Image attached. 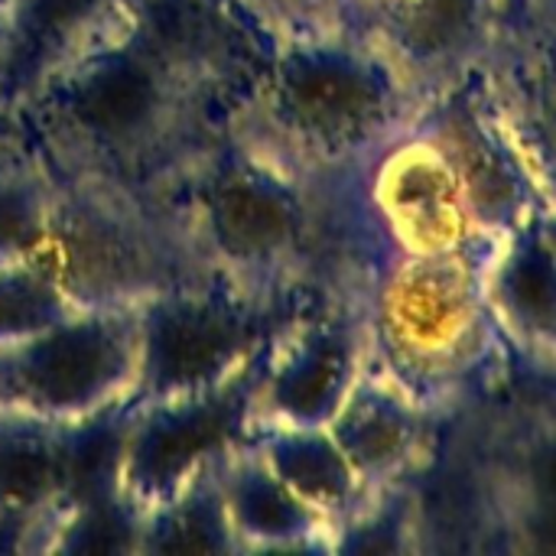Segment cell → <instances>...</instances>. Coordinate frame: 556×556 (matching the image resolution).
Here are the masks:
<instances>
[{
	"label": "cell",
	"instance_id": "cell-1",
	"mask_svg": "<svg viewBox=\"0 0 556 556\" xmlns=\"http://www.w3.org/2000/svg\"><path fill=\"white\" fill-rule=\"evenodd\" d=\"M212 88L124 13L23 111L33 143L59 173L156 195L212 130Z\"/></svg>",
	"mask_w": 556,
	"mask_h": 556
},
{
	"label": "cell",
	"instance_id": "cell-2",
	"mask_svg": "<svg viewBox=\"0 0 556 556\" xmlns=\"http://www.w3.org/2000/svg\"><path fill=\"white\" fill-rule=\"evenodd\" d=\"M267 49L257 78L225 121L326 192L352 189L427 101L352 26L270 39Z\"/></svg>",
	"mask_w": 556,
	"mask_h": 556
},
{
	"label": "cell",
	"instance_id": "cell-3",
	"mask_svg": "<svg viewBox=\"0 0 556 556\" xmlns=\"http://www.w3.org/2000/svg\"><path fill=\"white\" fill-rule=\"evenodd\" d=\"M195 270L283 303L316 277L326 238V189L241 137L212 127L156 192Z\"/></svg>",
	"mask_w": 556,
	"mask_h": 556
},
{
	"label": "cell",
	"instance_id": "cell-4",
	"mask_svg": "<svg viewBox=\"0 0 556 556\" xmlns=\"http://www.w3.org/2000/svg\"><path fill=\"white\" fill-rule=\"evenodd\" d=\"M498 235L440 254L388 251L362 287L371 365L430 410H446L505 345L489 306Z\"/></svg>",
	"mask_w": 556,
	"mask_h": 556
},
{
	"label": "cell",
	"instance_id": "cell-5",
	"mask_svg": "<svg viewBox=\"0 0 556 556\" xmlns=\"http://www.w3.org/2000/svg\"><path fill=\"white\" fill-rule=\"evenodd\" d=\"M29 267L72 306H137L195 270L160 195L65 173L49 235Z\"/></svg>",
	"mask_w": 556,
	"mask_h": 556
},
{
	"label": "cell",
	"instance_id": "cell-6",
	"mask_svg": "<svg viewBox=\"0 0 556 556\" xmlns=\"http://www.w3.org/2000/svg\"><path fill=\"white\" fill-rule=\"evenodd\" d=\"M228 280L189 270L134 306L137 401L218 388L251 368L287 313Z\"/></svg>",
	"mask_w": 556,
	"mask_h": 556
},
{
	"label": "cell",
	"instance_id": "cell-7",
	"mask_svg": "<svg viewBox=\"0 0 556 556\" xmlns=\"http://www.w3.org/2000/svg\"><path fill=\"white\" fill-rule=\"evenodd\" d=\"M137 384L134 306H72L0 342V414L75 427L130 404Z\"/></svg>",
	"mask_w": 556,
	"mask_h": 556
},
{
	"label": "cell",
	"instance_id": "cell-8",
	"mask_svg": "<svg viewBox=\"0 0 556 556\" xmlns=\"http://www.w3.org/2000/svg\"><path fill=\"white\" fill-rule=\"evenodd\" d=\"M257 368L261 358L218 388L127 404L117 482L121 495L140 515L248 443L254 430Z\"/></svg>",
	"mask_w": 556,
	"mask_h": 556
},
{
	"label": "cell",
	"instance_id": "cell-9",
	"mask_svg": "<svg viewBox=\"0 0 556 556\" xmlns=\"http://www.w3.org/2000/svg\"><path fill=\"white\" fill-rule=\"evenodd\" d=\"M371 365L362 287L287 313L274 329L254 388V424L329 427Z\"/></svg>",
	"mask_w": 556,
	"mask_h": 556
},
{
	"label": "cell",
	"instance_id": "cell-10",
	"mask_svg": "<svg viewBox=\"0 0 556 556\" xmlns=\"http://www.w3.org/2000/svg\"><path fill=\"white\" fill-rule=\"evenodd\" d=\"M355 195L384 251L440 254L485 235L446 153L417 121L358 173Z\"/></svg>",
	"mask_w": 556,
	"mask_h": 556
},
{
	"label": "cell",
	"instance_id": "cell-11",
	"mask_svg": "<svg viewBox=\"0 0 556 556\" xmlns=\"http://www.w3.org/2000/svg\"><path fill=\"white\" fill-rule=\"evenodd\" d=\"M417 124L446 153L479 231L502 238L547 212L541 189L479 81V72L433 91L424 101Z\"/></svg>",
	"mask_w": 556,
	"mask_h": 556
},
{
	"label": "cell",
	"instance_id": "cell-12",
	"mask_svg": "<svg viewBox=\"0 0 556 556\" xmlns=\"http://www.w3.org/2000/svg\"><path fill=\"white\" fill-rule=\"evenodd\" d=\"M476 72L547 212H556V0H508Z\"/></svg>",
	"mask_w": 556,
	"mask_h": 556
},
{
	"label": "cell",
	"instance_id": "cell-13",
	"mask_svg": "<svg viewBox=\"0 0 556 556\" xmlns=\"http://www.w3.org/2000/svg\"><path fill=\"white\" fill-rule=\"evenodd\" d=\"M505 13L508 0H355L352 29L430 98L482 65Z\"/></svg>",
	"mask_w": 556,
	"mask_h": 556
},
{
	"label": "cell",
	"instance_id": "cell-14",
	"mask_svg": "<svg viewBox=\"0 0 556 556\" xmlns=\"http://www.w3.org/2000/svg\"><path fill=\"white\" fill-rule=\"evenodd\" d=\"M437 410L420 404L381 368L368 365L355 381L329 433L368 492L414 482L433 446Z\"/></svg>",
	"mask_w": 556,
	"mask_h": 556
},
{
	"label": "cell",
	"instance_id": "cell-15",
	"mask_svg": "<svg viewBox=\"0 0 556 556\" xmlns=\"http://www.w3.org/2000/svg\"><path fill=\"white\" fill-rule=\"evenodd\" d=\"M124 13L117 0H0V91L20 108Z\"/></svg>",
	"mask_w": 556,
	"mask_h": 556
},
{
	"label": "cell",
	"instance_id": "cell-16",
	"mask_svg": "<svg viewBox=\"0 0 556 556\" xmlns=\"http://www.w3.org/2000/svg\"><path fill=\"white\" fill-rule=\"evenodd\" d=\"M485 287L505 345L556 375V241L544 215L498 238Z\"/></svg>",
	"mask_w": 556,
	"mask_h": 556
},
{
	"label": "cell",
	"instance_id": "cell-17",
	"mask_svg": "<svg viewBox=\"0 0 556 556\" xmlns=\"http://www.w3.org/2000/svg\"><path fill=\"white\" fill-rule=\"evenodd\" d=\"M492 515L515 551L556 554V407L525 417L495 450Z\"/></svg>",
	"mask_w": 556,
	"mask_h": 556
},
{
	"label": "cell",
	"instance_id": "cell-18",
	"mask_svg": "<svg viewBox=\"0 0 556 556\" xmlns=\"http://www.w3.org/2000/svg\"><path fill=\"white\" fill-rule=\"evenodd\" d=\"M218 485L241 554H329L332 528L274 476L251 440L218 459Z\"/></svg>",
	"mask_w": 556,
	"mask_h": 556
},
{
	"label": "cell",
	"instance_id": "cell-19",
	"mask_svg": "<svg viewBox=\"0 0 556 556\" xmlns=\"http://www.w3.org/2000/svg\"><path fill=\"white\" fill-rule=\"evenodd\" d=\"M248 440L274 469V476L332 531L349 521L371 495L339 450L329 427L254 424Z\"/></svg>",
	"mask_w": 556,
	"mask_h": 556
},
{
	"label": "cell",
	"instance_id": "cell-20",
	"mask_svg": "<svg viewBox=\"0 0 556 556\" xmlns=\"http://www.w3.org/2000/svg\"><path fill=\"white\" fill-rule=\"evenodd\" d=\"M59 169L29 143L0 156V270L29 267L49 235Z\"/></svg>",
	"mask_w": 556,
	"mask_h": 556
},
{
	"label": "cell",
	"instance_id": "cell-21",
	"mask_svg": "<svg viewBox=\"0 0 556 556\" xmlns=\"http://www.w3.org/2000/svg\"><path fill=\"white\" fill-rule=\"evenodd\" d=\"M140 556H192V554H241L228 525L218 463L199 472L173 498L143 515Z\"/></svg>",
	"mask_w": 556,
	"mask_h": 556
},
{
	"label": "cell",
	"instance_id": "cell-22",
	"mask_svg": "<svg viewBox=\"0 0 556 556\" xmlns=\"http://www.w3.org/2000/svg\"><path fill=\"white\" fill-rule=\"evenodd\" d=\"M143 515L108 485L75 498L49 531L42 554H137Z\"/></svg>",
	"mask_w": 556,
	"mask_h": 556
},
{
	"label": "cell",
	"instance_id": "cell-23",
	"mask_svg": "<svg viewBox=\"0 0 556 556\" xmlns=\"http://www.w3.org/2000/svg\"><path fill=\"white\" fill-rule=\"evenodd\" d=\"M424 534V508L414 482L371 492L368 502L332 531L329 554H404L417 551Z\"/></svg>",
	"mask_w": 556,
	"mask_h": 556
},
{
	"label": "cell",
	"instance_id": "cell-24",
	"mask_svg": "<svg viewBox=\"0 0 556 556\" xmlns=\"http://www.w3.org/2000/svg\"><path fill=\"white\" fill-rule=\"evenodd\" d=\"M231 7L270 42L352 26L355 0H231Z\"/></svg>",
	"mask_w": 556,
	"mask_h": 556
},
{
	"label": "cell",
	"instance_id": "cell-25",
	"mask_svg": "<svg viewBox=\"0 0 556 556\" xmlns=\"http://www.w3.org/2000/svg\"><path fill=\"white\" fill-rule=\"evenodd\" d=\"M68 309L72 303L33 267L0 270V342L26 336Z\"/></svg>",
	"mask_w": 556,
	"mask_h": 556
},
{
	"label": "cell",
	"instance_id": "cell-26",
	"mask_svg": "<svg viewBox=\"0 0 556 556\" xmlns=\"http://www.w3.org/2000/svg\"><path fill=\"white\" fill-rule=\"evenodd\" d=\"M29 143H33V134H29L26 111L7 91H0V156Z\"/></svg>",
	"mask_w": 556,
	"mask_h": 556
},
{
	"label": "cell",
	"instance_id": "cell-27",
	"mask_svg": "<svg viewBox=\"0 0 556 556\" xmlns=\"http://www.w3.org/2000/svg\"><path fill=\"white\" fill-rule=\"evenodd\" d=\"M544 228H547V235L556 241V212H544Z\"/></svg>",
	"mask_w": 556,
	"mask_h": 556
},
{
	"label": "cell",
	"instance_id": "cell-28",
	"mask_svg": "<svg viewBox=\"0 0 556 556\" xmlns=\"http://www.w3.org/2000/svg\"><path fill=\"white\" fill-rule=\"evenodd\" d=\"M117 3H121V7H124V10H134V7H140V3H143V0H117Z\"/></svg>",
	"mask_w": 556,
	"mask_h": 556
}]
</instances>
